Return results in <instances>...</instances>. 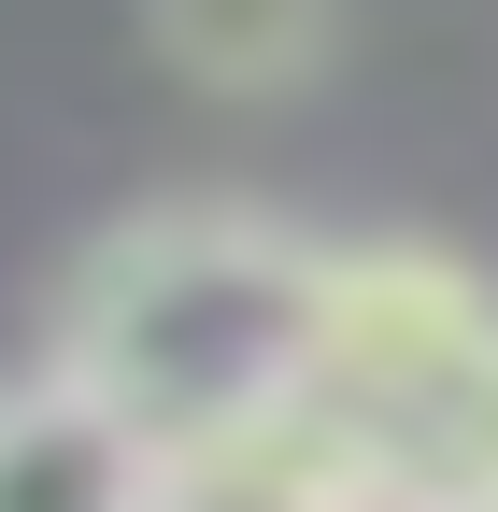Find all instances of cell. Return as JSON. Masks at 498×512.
I'll return each mask as SVG.
<instances>
[{
  "mask_svg": "<svg viewBox=\"0 0 498 512\" xmlns=\"http://www.w3.org/2000/svg\"><path fill=\"white\" fill-rule=\"evenodd\" d=\"M299 399L342 427L370 498H498V285L413 242L328 256Z\"/></svg>",
  "mask_w": 498,
  "mask_h": 512,
  "instance_id": "cell-2",
  "label": "cell"
},
{
  "mask_svg": "<svg viewBox=\"0 0 498 512\" xmlns=\"http://www.w3.org/2000/svg\"><path fill=\"white\" fill-rule=\"evenodd\" d=\"M129 498H157V441L72 356L0 384V512H129Z\"/></svg>",
  "mask_w": 498,
  "mask_h": 512,
  "instance_id": "cell-3",
  "label": "cell"
},
{
  "mask_svg": "<svg viewBox=\"0 0 498 512\" xmlns=\"http://www.w3.org/2000/svg\"><path fill=\"white\" fill-rule=\"evenodd\" d=\"M314 313H328V242H299L271 214H143L114 228L86 271H72V356L114 413L157 441V498H171V456H200L214 427L299 399L314 370Z\"/></svg>",
  "mask_w": 498,
  "mask_h": 512,
  "instance_id": "cell-1",
  "label": "cell"
},
{
  "mask_svg": "<svg viewBox=\"0 0 498 512\" xmlns=\"http://www.w3.org/2000/svg\"><path fill=\"white\" fill-rule=\"evenodd\" d=\"M143 43L200 100H299L342 43V0H143Z\"/></svg>",
  "mask_w": 498,
  "mask_h": 512,
  "instance_id": "cell-4",
  "label": "cell"
}]
</instances>
